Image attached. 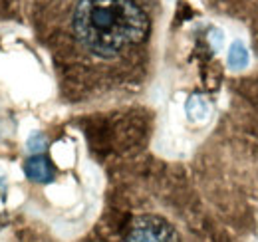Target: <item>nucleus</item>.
Here are the masks:
<instances>
[{
	"label": "nucleus",
	"instance_id": "nucleus-1",
	"mask_svg": "<svg viewBox=\"0 0 258 242\" xmlns=\"http://www.w3.org/2000/svg\"><path fill=\"white\" fill-rule=\"evenodd\" d=\"M74 46L97 62L139 52L153 30L155 0H34Z\"/></svg>",
	"mask_w": 258,
	"mask_h": 242
},
{
	"label": "nucleus",
	"instance_id": "nucleus-2",
	"mask_svg": "<svg viewBox=\"0 0 258 242\" xmlns=\"http://www.w3.org/2000/svg\"><path fill=\"white\" fill-rule=\"evenodd\" d=\"M125 242H179V236L161 218H141L131 228Z\"/></svg>",
	"mask_w": 258,
	"mask_h": 242
},
{
	"label": "nucleus",
	"instance_id": "nucleus-3",
	"mask_svg": "<svg viewBox=\"0 0 258 242\" xmlns=\"http://www.w3.org/2000/svg\"><path fill=\"white\" fill-rule=\"evenodd\" d=\"M24 171H26V175H28L32 181L46 183L54 177V171H52L50 163H48L44 157H32V159L24 165Z\"/></svg>",
	"mask_w": 258,
	"mask_h": 242
},
{
	"label": "nucleus",
	"instance_id": "nucleus-4",
	"mask_svg": "<svg viewBox=\"0 0 258 242\" xmlns=\"http://www.w3.org/2000/svg\"><path fill=\"white\" fill-rule=\"evenodd\" d=\"M230 64H232L234 68H242V66L246 64V52H244V48H242L240 44L232 46V52H230Z\"/></svg>",
	"mask_w": 258,
	"mask_h": 242
},
{
	"label": "nucleus",
	"instance_id": "nucleus-5",
	"mask_svg": "<svg viewBox=\"0 0 258 242\" xmlns=\"http://www.w3.org/2000/svg\"><path fill=\"white\" fill-rule=\"evenodd\" d=\"M189 113H191L193 117H199V115H203V117H205V113H207V105L203 103V99L193 97V99L189 101Z\"/></svg>",
	"mask_w": 258,
	"mask_h": 242
}]
</instances>
